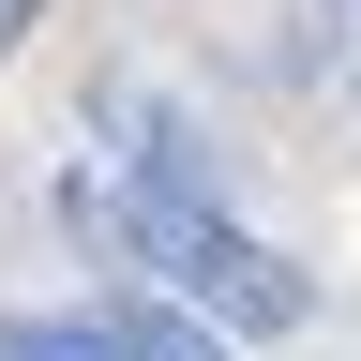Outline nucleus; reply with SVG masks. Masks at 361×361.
Wrapping results in <instances>:
<instances>
[{"label":"nucleus","mask_w":361,"mask_h":361,"mask_svg":"<svg viewBox=\"0 0 361 361\" xmlns=\"http://www.w3.org/2000/svg\"><path fill=\"white\" fill-rule=\"evenodd\" d=\"M331 16H346V30H361V0H331Z\"/></svg>","instance_id":"423d86ee"},{"label":"nucleus","mask_w":361,"mask_h":361,"mask_svg":"<svg viewBox=\"0 0 361 361\" xmlns=\"http://www.w3.org/2000/svg\"><path fill=\"white\" fill-rule=\"evenodd\" d=\"M90 121L121 135V180H166V196H211V135L180 121V106H151V90H106Z\"/></svg>","instance_id":"f03ea898"},{"label":"nucleus","mask_w":361,"mask_h":361,"mask_svg":"<svg viewBox=\"0 0 361 361\" xmlns=\"http://www.w3.org/2000/svg\"><path fill=\"white\" fill-rule=\"evenodd\" d=\"M0 361H121L106 316H0Z\"/></svg>","instance_id":"20e7f679"},{"label":"nucleus","mask_w":361,"mask_h":361,"mask_svg":"<svg viewBox=\"0 0 361 361\" xmlns=\"http://www.w3.org/2000/svg\"><path fill=\"white\" fill-rule=\"evenodd\" d=\"M75 226H106V241L135 256V271H166L196 316H226V331H301L316 316V286L286 256L256 241V226H226V196H166V180H75Z\"/></svg>","instance_id":"f257e3e1"},{"label":"nucleus","mask_w":361,"mask_h":361,"mask_svg":"<svg viewBox=\"0 0 361 361\" xmlns=\"http://www.w3.org/2000/svg\"><path fill=\"white\" fill-rule=\"evenodd\" d=\"M30 16H45V0H0V61H16V45H30Z\"/></svg>","instance_id":"39448f33"},{"label":"nucleus","mask_w":361,"mask_h":361,"mask_svg":"<svg viewBox=\"0 0 361 361\" xmlns=\"http://www.w3.org/2000/svg\"><path fill=\"white\" fill-rule=\"evenodd\" d=\"M106 331H121V361H241V346H226V316H196L180 286H135V301H106Z\"/></svg>","instance_id":"7ed1b4c3"}]
</instances>
